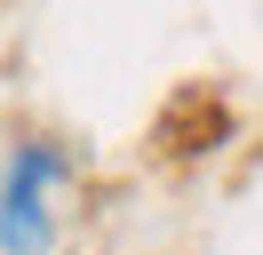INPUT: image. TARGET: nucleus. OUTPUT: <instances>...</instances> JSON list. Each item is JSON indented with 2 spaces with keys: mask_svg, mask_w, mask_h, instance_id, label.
Wrapping results in <instances>:
<instances>
[{
  "mask_svg": "<svg viewBox=\"0 0 263 255\" xmlns=\"http://www.w3.org/2000/svg\"><path fill=\"white\" fill-rule=\"evenodd\" d=\"M56 184H64V152L56 143H16L8 175H0V255H48L56 239Z\"/></svg>",
  "mask_w": 263,
  "mask_h": 255,
  "instance_id": "1",
  "label": "nucleus"
}]
</instances>
